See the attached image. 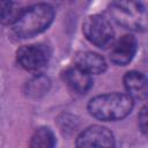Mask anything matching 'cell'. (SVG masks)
<instances>
[{
    "label": "cell",
    "mask_w": 148,
    "mask_h": 148,
    "mask_svg": "<svg viewBox=\"0 0 148 148\" xmlns=\"http://www.w3.org/2000/svg\"><path fill=\"white\" fill-rule=\"evenodd\" d=\"M110 14L121 27L131 30H145L147 27V14L141 2L117 1L110 7Z\"/></svg>",
    "instance_id": "cell-3"
},
{
    "label": "cell",
    "mask_w": 148,
    "mask_h": 148,
    "mask_svg": "<svg viewBox=\"0 0 148 148\" xmlns=\"http://www.w3.org/2000/svg\"><path fill=\"white\" fill-rule=\"evenodd\" d=\"M50 58L46 46L40 44L24 45L17 51V61L27 71L38 72L43 69Z\"/></svg>",
    "instance_id": "cell-6"
},
{
    "label": "cell",
    "mask_w": 148,
    "mask_h": 148,
    "mask_svg": "<svg viewBox=\"0 0 148 148\" xmlns=\"http://www.w3.org/2000/svg\"><path fill=\"white\" fill-rule=\"evenodd\" d=\"M139 126L143 133L147 132V108L143 106L139 113Z\"/></svg>",
    "instance_id": "cell-13"
},
{
    "label": "cell",
    "mask_w": 148,
    "mask_h": 148,
    "mask_svg": "<svg viewBox=\"0 0 148 148\" xmlns=\"http://www.w3.org/2000/svg\"><path fill=\"white\" fill-rule=\"evenodd\" d=\"M53 17L54 10L52 6L49 3H36L22 10L13 24V30L20 38L34 37L47 29Z\"/></svg>",
    "instance_id": "cell-2"
},
{
    "label": "cell",
    "mask_w": 148,
    "mask_h": 148,
    "mask_svg": "<svg viewBox=\"0 0 148 148\" xmlns=\"http://www.w3.org/2000/svg\"><path fill=\"white\" fill-rule=\"evenodd\" d=\"M83 34L86 38L98 47L112 45L114 31L108 18L102 15H91L83 23Z\"/></svg>",
    "instance_id": "cell-4"
},
{
    "label": "cell",
    "mask_w": 148,
    "mask_h": 148,
    "mask_svg": "<svg viewBox=\"0 0 148 148\" xmlns=\"http://www.w3.org/2000/svg\"><path fill=\"white\" fill-rule=\"evenodd\" d=\"M75 66L79 68L83 69L88 74H99L103 73L106 68V62L105 59L99 56L98 53L86 51V52H80L77 53L75 58Z\"/></svg>",
    "instance_id": "cell-9"
},
{
    "label": "cell",
    "mask_w": 148,
    "mask_h": 148,
    "mask_svg": "<svg viewBox=\"0 0 148 148\" xmlns=\"http://www.w3.org/2000/svg\"><path fill=\"white\" fill-rule=\"evenodd\" d=\"M64 80L66 84L77 94H86L92 86L91 75L77 66L67 68L64 73Z\"/></svg>",
    "instance_id": "cell-8"
},
{
    "label": "cell",
    "mask_w": 148,
    "mask_h": 148,
    "mask_svg": "<svg viewBox=\"0 0 148 148\" xmlns=\"http://www.w3.org/2000/svg\"><path fill=\"white\" fill-rule=\"evenodd\" d=\"M75 146L76 148H114V138L106 127L94 125L77 136Z\"/></svg>",
    "instance_id": "cell-5"
},
{
    "label": "cell",
    "mask_w": 148,
    "mask_h": 148,
    "mask_svg": "<svg viewBox=\"0 0 148 148\" xmlns=\"http://www.w3.org/2000/svg\"><path fill=\"white\" fill-rule=\"evenodd\" d=\"M56 138L49 127H40L31 136L29 148H54Z\"/></svg>",
    "instance_id": "cell-11"
},
{
    "label": "cell",
    "mask_w": 148,
    "mask_h": 148,
    "mask_svg": "<svg viewBox=\"0 0 148 148\" xmlns=\"http://www.w3.org/2000/svg\"><path fill=\"white\" fill-rule=\"evenodd\" d=\"M22 10L16 2L0 0V22L3 24H14Z\"/></svg>",
    "instance_id": "cell-12"
},
{
    "label": "cell",
    "mask_w": 148,
    "mask_h": 148,
    "mask_svg": "<svg viewBox=\"0 0 148 148\" xmlns=\"http://www.w3.org/2000/svg\"><path fill=\"white\" fill-rule=\"evenodd\" d=\"M136 39L132 35H124L117 42L112 43L110 59L113 64L125 66L134 57L136 52Z\"/></svg>",
    "instance_id": "cell-7"
},
{
    "label": "cell",
    "mask_w": 148,
    "mask_h": 148,
    "mask_svg": "<svg viewBox=\"0 0 148 148\" xmlns=\"http://www.w3.org/2000/svg\"><path fill=\"white\" fill-rule=\"evenodd\" d=\"M124 86L127 91V95L132 98L143 99L147 96V79L145 74L131 71L127 72L124 76Z\"/></svg>",
    "instance_id": "cell-10"
},
{
    "label": "cell",
    "mask_w": 148,
    "mask_h": 148,
    "mask_svg": "<svg viewBox=\"0 0 148 148\" xmlns=\"http://www.w3.org/2000/svg\"><path fill=\"white\" fill-rule=\"evenodd\" d=\"M133 105V98L127 94L110 92L91 98L88 103V111L94 118L103 121L120 120L130 114Z\"/></svg>",
    "instance_id": "cell-1"
}]
</instances>
